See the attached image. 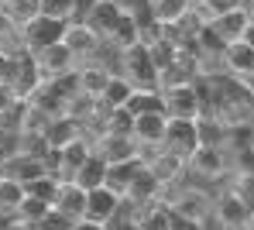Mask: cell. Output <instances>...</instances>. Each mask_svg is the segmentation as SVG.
<instances>
[{
  "mask_svg": "<svg viewBox=\"0 0 254 230\" xmlns=\"http://www.w3.org/2000/svg\"><path fill=\"white\" fill-rule=\"evenodd\" d=\"M130 90H162V76H158V62H155V52L151 45H130L121 52V72Z\"/></svg>",
  "mask_w": 254,
  "mask_h": 230,
  "instance_id": "cell-1",
  "label": "cell"
},
{
  "mask_svg": "<svg viewBox=\"0 0 254 230\" xmlns=\"http://www.w3.org/2000/svg\"><path fill=\"white\" fill-rule=\"evenodd\" d=\"M165 189H172V196L165 199V206H169L175 217H186V220H196V224H203L206 217L213 213V199L206 196V192H199V189H192V185H165Z\"/></svg>",
  "mask_w": 254,
  "mask_h": 230,
  "instance_id": "cell-2",
  "label": "cell"
},
{
  "mask_svg": "<svg viewBox=\"0 0 254 230\" xmlns=\"http://www.w3.org/2000/svg\"><path fill=\"white\" fill-rule=\"evenodd\" d=\"M213 213H216V224L223 230H244L248 220H251V213H254V206L244 192H237V185H230V189H223L216 196Z\"/></svg>",
  "mask_w": 254,
  "mask_h": 230,
  "instance_id": "cell-3",
  "label": "cell"
},
{
  "mask_svg": "<svg viewBox=\"0 0 254 230\" xmlns=\"http://www.w3.org/2000/svg\"><path fill=\"white\" fill-rule=\"evenodd\" d=\"M162 151H169L175 158H182L189 165V158L199 151V127L196 120H172L165 124V138H162Z\"/></svg>",
  "mask_w": 254,
  "mask_h": 230,
  "instance_id": "cell-4",
  "label": "cell"
},
{
  "mask_svg": "<svg viewBox=\"0 0 254 230\" xmlns=\"http://www.w3.org/2000/svg\"><path fill=\"white\" fill-rule=\"evenodd\" d=\"M62 35H65V21H55V17L38 14L31 24L21 28V45H24L28 55H35V52H42V48H48V45H59Z\"/></svg>",
  "mask_w": 254,
  "mask_h": 230,
  "instance_id": "cell-5",
  "label": "cell"
},
{
  "mask_svg": "<svg viewBox=\"0 0 254 230\" xmlns=\"http://www.w3.org/2000/svg\"><path fill=\"white\" fill-rule=\"evenodd\" d=\"M162 100H165V117L172 120H199V93L192 83H175V86H165L162 90Z\"/></svg>",
  "mask_w": 254,
  "mask_h": 230,
  "instance_id": "cell-6",
  "label": "cell"
},
{
  "mask_svg": "<svg viewBox=\"0 0 254 230\" xmlns=\"http://www.w3.org/2000/svg\"><path fill=\"white\" fill-rule=\"evenodd\" d=\"M31 58H35V69H38L42 83H55V79L69 76V72H76V58H72V52L62 45V42L42 48V52H35Z\"/></svg>",
  "mask_w": 254,
  "mask_h": 230,
  "instance_id": "cell-7",
  "label": "cell"
},
{
  "mask_svg": "<svg viewBox=\"0 0 254 230\" xmlns=\"http://www.w3.org/2000/svg\"><path fill=\"white\" fill-rule=\"evenodd\" d=\"M93 144V155L103 158L107 169L114 165H127V162H141V148L134 144V138H117V134H96Z\"/></svg>",
  "mask_w": 254,
  "mask_h": 230,
  "instance_id": "cell-8",
  "label": "cell"
},
{
  "mask_svg": "<svg viewBox=\"0 0 254 230\" xmlns=\"http://www.w3.org/2000/svg\"><path fill=\"white\" fill-rule=\"evenodd\" d=\"M121 196L117 192H110L107 185H100V189H89L86 192V206H83V220L89 224H100V227H107L117 213H121Z\"/></svg>",
  "mask_w": 254,
  "mask_h": 230,
  "instance_id": "cell-9",
  "label": "cell"
},
{
  "mask_svg": "<svg viewBox=\"0 0 254 230\" xmlns=\"http://www.w3.org/2000/svg\"><path fill=\"white\" fill-rule=\"evenodd\" d=\"M93 155V144L86 138L72 141V144H65L62 151H55V165H52V175L59 179V182H72L76 179V172L83 169V162Z\"/></svg>",
  "mask_w": 254,
  "mask_h": 230,
  "instance_id": "cell-10",
  "label": "cell"
},
{
  "mask_svg": "<svg viewBox=\"0 0 254 230\" xmlns=\"http://www.w3.org/2000/svg\"><path fill=\"white\" fill-rule=\"evenodd\" d=\"M121 17H124V3H121V0H100V3L83 17V24L100 38V42H107V38L114 35V28L121 24Z\"/></svg>",
  "mask_w": 254,
  "mask_h": 230,
  "instance_id": "cell-11",
  "label": "cell"
},
{
  "mask_svg": "<svg viewBox=\"0 0 254 230\" xmlns=\"http://www.w3.org/2000/svg\"><path fill=\"white\" fill-rule=\"evenodd\" d=\"M0 175L28 185L48 175V165H45V158H35V155H10V158H0Z\"/></svg>",
  "mask_w": 254,
  "mask_h": 230,
  "instance_id": "cell-12",
  "label": "cell"
},
{
  "mask_svg": "<svg viewBox=\"0 0 254 230\" xmlns=\"http://www.w3.org/2000/svg\"><path fill=\"white\" fill-rule=\"evenodd\" d=\"M7 83H10V90L17 93V100H21V103H24L31 93L38 90L42 76H38V69H35V58H31L28 52L14 55V65H10V76H7Z\"/></svg>",
  "mask_w": 254,
  "mask_h": 230,
  "instance_id": "cell-13",
  "label": "cell"
},
{
  "mask_svg": "<svg viewBox=\"0 0 254 230\" xmlns=\"http://www.w3.org/2000/svg\"><path fill=\"white\" fill-rule=\"evenodd\" d=\"M83 138V124L76 120V117H69V114H62V117H52L48 120V127L42 131V141L48 151H62L65 144H72V141Z\"/></svg>",
  "mask_w": 254,
  "mask_h": 230,
  "instance_id": "cell-14",
  "label": "cell"
},
{
  "mask_svg": "<svg viewBox=\"0 0 254 230\" xmlns=\"http://www.w3.org/2000/svg\"><path fill=\"white\" fill-rule=\"evenodd\" d=\"M62 45L72 52V58H76V62H86V58H93V55L100 52L103 42L86 28L83 21H69V24H65V35H62Z\"/></svg>",
  "mask_w": 254,
  "mask_h": 230,
  "instance_id": "cell-15",
  "label": "cell"
},
{
  "mask_svg": "<svg viewBox=\"0 0 254 230\" xmlns=\"http://www.w3.org/2000/svg\"><path fill=\"white\" fill-rule=\"evenodd\" d=\"M158 192H162L158 179H155V175H151V169L141 162V165H137V172H134V179L127 182L124 203H130V206H148V203H158Z\"/></svg>",
  "mask_w": 254,
  "mask_h": 230,
  "instance_id": "cell-16",
  "label": "cell"
},
{
  "mask_svg": "<svg viewBox=\"0 0 254 230\" xmlns=\"http://www.w3.org/2000/svg\"><path fill=\"white\" fill-rule=\"evenodd\" d=\"M220 62H223V72H227V76H234V79H241V83L254 79V48H248L244 42L227 45L220 52Z\"/></svg>",
  "mask_w": 254,
  "mask_h": 230,
  "instance_id": "cell-17",
  "label": "cell"
},
{
  "mask_svg": "<svg viewBox=\"0 0 254 230\" xmlns=\"http://www.w3.org/2000/svg\"><path fill=\"white\" fill-rule=\"evenodd\" d=\"M248 24H251V17H248V10L241 7V10H230V14H223V17L210 21L206 28L213 31V38H216L220 45L227 48V45H234V42H241V38H244Z\"/></svg>",
  "mask_w": 254,
  "mask_h": 230,
  "instance_id": "cell-18",
  "label": "cell"
},
{
  "mask_svg": "<svg viewBox=\"0 0 254 230\" xmlns=\"http://www.w3.org/2000/svg\"><path fill=\"white\" fill-rule=\"evenodd\" d=\"M165 124H169L165 114H144V117H134V131H130V138H134V144H137L141 151H144V148H162Z\"/></svg>",
  "mask_w": 254,
  "mask_h": 230,
  "instance_id": "cell-19",
  "label": "cell"
},
{
  "mask_svg": "<svg viewBox=\"0 0 254 230\" xmlns=\"http://www.w3.org/2000/svg\"><path fill=\"white\" fill-rule=\"evenodd\" d=\"M83 206H86V192L79 189V185H76V182H62V185H59L52 210L65 213V217H72V220H83Z\"/></svg>",
  "mask_w": 254,
  "mask_h": 230,
  "instance_id": "cell-20",
  "label": "cell"
},
{
  "mask_svg": "<svg viewBox=\"0 0 254 230\" xmlns=\"http://www.w3.org/2000/svg\"><path fill=\"white\" fill-rule=\"evenodd\" d=\"M144 165L151 169V175L158 179L162 189H165V185H175L179 179H182V172H186V162L175 158V155H169V151H162L158 158H151V162H144Z\"/></svg>",
  "mask_w": 254,
  "mask_h": 230,
  "instance_id": "cell-21",
  "label": "cell"
},
{
  "mask_svg": "<svg viewBox=\"0 0 254 230\" xmlns=\"http://www.w3.org/2000/svg\"><path fill=\"white\" fill-rule=\"evenodd\" d=\"M114 72L110 69H103V65H96V62H89L83 69H76V79H79V93L89 96V100H100L103 96V86H107V79H110Z\"/></svg>",
  "mask_w": 254,
  "mask_h": 230,
  "instance_id": "cell-22",
  "label": "cell"
},
{
  "mask_svg": "<svg viewBox=\"0 0 254 230\" xmlns=\"http://www.w3.org/2000/svg\"><path fill=\"white\" fill-rule=\"evenodd\" d=\"M0 10H3V17L21 31L24 24H31V21L42 14V0H3Z\"/></svg>",
  "mask_w": 254,
  "mask_h": 230,
  "instance_id": "cell-23",
  "label": "cell"
},
{
  "mask_svg": "<svg viewBox=\"0 0 254 230\" xmlns=\"http://www.w3.org/2000/svg\"><path fill=\"white\" fill-rule=\"evenodd\" d=\"M189 0H151V14H155V21L162 24V28H175V24H182L186 17H189Z\"/></svg>",
  "mask_w": 254,
  "mask_h": 230,
  "instance_id": "cell-24",
  "label": "cell"
},
{
  "mask_svg": "<svg viewBox=\"0 0 254 230\" xmlns=\"http://www.w3.org/2000/svg\"><path fill=\"white\" fill-rule=\"evenodd\" d=\"M124 110L130 114V117H144V114H165L162 90H134Z\"/></svg>",
  "mask_w": 254,
  "mask_h": 230,
  "instance_id": "cell-25",
  "label": "cell"
},
{
  "mask_svg": "<svg viewBox=\"0 0 254 230\" xmlns=\"http://www.w3.org/2000/svg\"><path fill=\"white\" fill-rule=\"evenodd\" d=\"M189 165L196 169V172H203V175H223L227 172V155H223V148H199L192 158H189Z\"/></svg>",
  "mask_w": 254,
  "mask_h": 230,
  "instance_id": "cell-26",
  "label": "cell"
},
{
  "mask_svg": "<svg viewBox=\"0 0 254 230\" xmlns=\"http://www.w3.org/2000/svg\"><path fill=\"white\" fill-rule=\"evenodd\" d=\"M72 182L79 185L83 192H89V189H100V185L107 182V165H103V158L100 155H89L83 162V169L76 172V179Z\"/></svg>",
  "mask_w": 254,
  "mask_h": 230,
  "instance_id": "cell-27",
  "label": "cell"
},
{
  "mask_svg": "<svg viewBox=\"0 0 254 230\" xmlns=\"http://www.w3.org/2000/svg\"><path fill=\"white\" fill-rule=\"evenodd\" d=\"M130 83H127L124 76H110L107 79V86H103V96H100V103L107 107V110H121V107H127V100H130Z\"/></svg>",
  "mask_w": 254,
  "mask_h": 230,
  "instance_id": "cell-28",
  "label": "cell"
},
{
  "mask_svg": "<svg viewBox=\"0 0 254 230\" xmlns=\"http://www.w3.org/2000/svg\"><path fill=\"white\" fill-rule=\"evenodd\" d=\"M21 199H24V185L0 175V220H14Z\"/></svg>",
  "mask_w": 254,
  "mask_h": 230,
  "instance_id": "cell-29",
  "label": "cell"
},
{
  "mask_svg": "<svg viewBox=\"0 0 254 230\" xmlns=\"http://www.w3.org/2000/svg\"><path fill=\"white\" fill-rule=\"evenodd\" d=\"M48 203H42V199H35V196H24L21 199V206H17V213H14V220H21L24 227H31V230H38L42 227V220L48 217Z\"/></svg>",
  "mask_w": 254,
  "mask_h": 230,
  "instance_id": "cell-30",
  "label": "cell"
},
{
  "mask_svg": "<svg viewBox=\"0 0 254 230\" xmlns=\"http://www.w3.org/2000/svg\"><path fill=\"white\" fill-rule=\"evenodd\" d=\"M141 162H144V158H141ZM141 162H127V165H114V169H107V182H103V185L124 199L127 182L134 179V172H137V165H141Z\"/></svg>",
  "mask_w": 254,
  "mask_h": 230,
  "instance_id": "cell-31",
  "label": "cell"
},
{
  "mask_svg": "<svg viewBox=\"0 0 254 230\" xmlns=\"http://www.w3.org/2000/svg\"><path fill=\"white\" fill-rule=\"evenodd\" d=\"M141 38H137V28H134V21H130V14L124 10V17H121V24L114 28V35L107 38V45H114L117 52H124V48H130V45H137Z\"/></svg>",
  "mask_w": 254,
  "mask_h": 230,
  "instance_id": "cell-32",
  "label": "cell"
},
{
  "mask_svg": "<svg viewBox=\"0 0 254 230\" xmlns=\"http://www.w3.org/2000/svg\"><path fill=\"white\" fill-rule=\"evenodd\" d=\"M130 131H134V117L127 114L124 107H121V110H110V114H107V120H103V131H100V134H117V138H130Z\"/></svg>",
  "mask_w": 254,
  "mask_h": 230,
  "instance_id": "cell-33",
  "label": "cell"
},
{
  "mask_svg": "<svg viewBox=\"0 0 254 230\" xmlns=\"http://www.w3.org/2000/svg\"><path fill=\"white\" fill-rule=\"evenodd\" d=\"M59 185H62V182H59V179L48 172V175H42V179H35V182L24 185V196H35V199H42V203H48V206H52V203H55Z\"/></svg>",
  "mask_w": 254,
  "mask_h": 230,
  "instance_id": "cell-34",
  "label": "cell"
},
{
  "mask_svg": "<svg viewBox=\"0 0 254 230\" xmlns=\"http://www.w3.org/2000/svg\"><path fill=\"white\" fill-rule=\"evenodd\" d=\"M42 14L69 24V21H76V3L72 0H42Z\"/></svg>",
  "mask_w": 254,
  "mask_h": 230,
  "instance_id": "cell-35",
  "label": "cell"
},
{
  "mask_svg": "<svg viewBox=\"0 0 254 230\" xmlns=\"http://www.w3.org/2000/svg\"><path fill=\"white\" fill-rule=\"evenodd\" d=\"M241 7H244V0H206L203 3V24H210V21L230 14V10H241Z\"/></svg>",
  "mask_w": 254,
  "mask_h": 230,
  "instance_id": "cell-36",
  "label": "cell"
},
{
  "mask_svg": "<svg viewBox=\"0 0 254 230\" xmlns=\"http://www.w3.org/2000/svg\"><path fill=\"white\" fill-rule=\"evenodd\" d=\"M76 224H79V220H72V217H65V213H59V210H48V217L42 220L38 230H72Z\"/></svg>",
  "mask_w": 254,
  "mask_h": 230,
  "instance_id": "cell-37",
  "label": "cell"
},
{
  "mask_svg": "<svg viewBox=\"0 0 254 230\" xmlns=\"http://www.w3.org/2000/svg\"><path fill=\"white\" fill-rule=\"evenodd\" d=\"M17 107H21V100H17V93L10 90V83H0V117H10Z\"/></svg>",
  "mask_w": 254,
  "mask_h": 230,
  "instance_id": "cell-38",
  "label": "cell"
},
{
  "mask_svg": "<svg viewBox=\"0 0 254 230\" xmlns=\"http://www.w3.org/2000/svg\"><path fill=\"white\" fill-rule=\"evenodd\" d=\"M107 230H141L137 227V220H134V213H127V206L121 203V213L107 224Z\"/></svg>",
  "mask_w": 254,
  "mask_h": 230,
  "instance_id": "cell-39",
  "label": "cell"
},
{
  "mask_svg": "<svg viewBox=\"0 0 254 230\" xmlns=\"http://www.w3.org/2000/svg\"><path fill=\"white\" fill-rule=\"evenodd\" d=\"M169 230H203V224H196V220H186V217H175V213H172Z\"/></svg>",
  "mask_w": 254,
  "mask_h": 230,
  "instance_id": "cell-40",
  "label": "cell"
},
{
  "mask_svg": "<svg viewBox=\"0 0 254 230\" xmlns=\"http://www.w3.org/2000/svg\"><path fill=\"white\" fill-rule=\"evenodd\" d=\"M72 3H76V21H83V17L96 7V3H100V0H72Z\"/></svg>",
  "mask_w": 254,
  "mask_h": 230,
  "instance_id": "cell-41",
  "label": "cell"
},
{
  "mask_svg": "<svg viewBox=\"0 0 254 230\" xmlns=\"http://www.w3.org/2000/svg\"><path fill=\"white\" fill-rule=\"evenodd\" d=\"M0 230H31V227H24L21 220H3V224H0Z\"/></svg>",
  "mask_w": 254,
  "mask_h": 230,
  "instance_id": "cell-42",
  "label": "cell"
},
{
  "mask_svg": "<svg viewBox=\"0 0 254 230\" xmlns=\"http://www.w3.org/2000/svg\"><path fill=\"white\" fill-rule=\"evenodd\" d=\"M72 230H107V227H100V224H89V220H79Z\"/></svg>",
  "mask_w": 254,
  "mask_h": 230,
  "instance_id": "cell-43",
  "label": "cell"
},
{
  "mask_svg": "<svg viewBox=\"0 0 254 230\" xmlns=\"http://www.w3.org/2000/svg\"><path fill=\"white\" fill-rule=\"evenodd\" d=\"M248 48H254V24H248V31H244V38H241Z\"/></svg>",
  "mask_w": 254,
  "mask_h": 230,
  "instance_id": "cell-44",
  "label": "cell"
},
{
  "mask_svg": "<svg viewBox=\"0 0 254 230\" xmlns=\"http://www.w3.org/2000/svg\"><path fill=\"white\" fill-rule=\"evenodd\" d=\"M244 10H248V17H251V24H254V0L248 3V7H244Z\"/></svg>",
  "mask_w": 254,
  "mask_h": 230,
  "instance_id": "cell-45",
  "label": "cell"
},
{
  "mask_svg": "<svg viewBox=\"0 0 254 230\" xmlns=\"http://www.w3.org/2000/svg\"><path fill=\"white\" fill-rule=\"evenodd\" d=\"M244 230H254V213H251V220H248V227H244Z\"/></svg>",
  "mask_w": 254,
  "mask_h": 230,
  "instance_id": "cell-46",
  "label": "cell"
},
{
  "mask_svg": "<svg viewBox=\"0 0 254 230\" xmlns=\"http://www.w3.org/2000/svg\"><path fill=\"white\" fill-rule=\"evenodd\" d=\"M189 3H196V7H203V3H206V0H189Z\"/></svg>",
  "mask_w": 254,
  "mask_h": 230,
  "instance_id": "cell-47",
  "label": "cell"
},
{
  "mask_svg": "<svg viewBox=\"0 0 254 230\" xmlns=\"http://www.w3.org/2000/svg\"><path fill=\"white\" fill-rule=\"evenodd\" d=\"M0 3H3V0H0Z\"/></svg>",
  "mask_w": 254,
  "mask_h": 230,
  "instance_id": "cell-48",
  "label": "cell"
}]
</instances>
